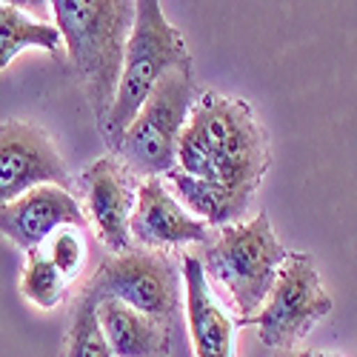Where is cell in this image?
I'll list each match as a JSON object with an SVG mask.
<instances>
[{"mask_svg": "<svg viewBox=\"0 0 357 357\" xmlns=\"http://www.w3.org/2000/svg\"><path fill=\"white\" fill-rule=\"evenodd\" d=\"M329 312L332 294L326 291L312 257L286 255L266 303L246 323L257 326V337L263 346L286 351L297 349V343L314 329V323Z\"/></svg>", "mask_w": 357, "mask_h": 357, "instance_id": "6", "label": "cell"}, {"mask_svg": "<svg viewBox=\"0 0 357 357\" xmlns=\"http://www.w3.org/2000/svg\"><path fill=\"white\" fill-rule=\"evenodd\" d=\"M286 255L269 218L257 215L246 223L223 226L197 257L209 283L226 291L231 309L246 323L266 303Z\"/></svg>", "mask_w": 357, "mask_h": 357, "instance_id": "3", "label": "cell"}, {"mask_svg": "<svg viewBox=\"0 0 357 357\" xmlns=\"http://www.w3.org/2000/svg\"><path fill=\"white\" fill-rule=\"evenodd\" d=\"M98 303H100L98 297L89 289H83L66 332V357H112V349L98 320Z\"/></svg>", "mask_w": 357, "mask_h": 357, "instance_id": "16", "label": "cell"}, {"mask_svg": "<svg viewBox=\"0 0 357 357\" xmlns=\"http://www.w3.org/2000/svg\"><path fill=\"white\" fill-rule=\"evenodd\" d=\"M163 181L174 192V197L186 206L189 215H195L197 220L209 223V226H220V229L231 226L249 209V203L237 200L231 192H226L220 186H212L206 181H197V177H189V174L177 172V169L169 172Z\"/></svg>", "mask_w": 357, "mask_h": 357, "instance_id": "14", "label": "cell"}, {"mask_svg": "<svg viewBox=\"0 0 357 357\" xmlns=\"http://www.w3.org/2000/svg\"><path fill=\"white\" fill-rule=\"evenodd\" d=\"M69 280L54 269V263L46 257L43 249L29 252L23 275H20V291L29 303H35L38 309H57L63 303Z\"/></svg>", "mask_w": 357, "mask_h": 357, "instance_id": "17", "label": "cell"}, {"mask_svg": "<svg viewBox=\"0 0 357 357\" xmlns=\"http://www.w3.org/2000/svg\"><path fill=\"white\" fill-rule=\"evenodd\" d=\"M275 357H314V351H309V349H286V351H275Z\"/></svg>", "mask_w": 357, "mask_h": 357, "instance_id": "19", "label": "cell"}, {"mask_svg": "<svg viewBox=\"0 0 357 357\" xmlns=\"http://www.w3.org/2000/svg\"><path fill=\"white\" fill-rule=\"evenodd\" d=\"M137 174H132L117 158H103L83 174L86 212L92 218L100 241L123 255L132 249V215L137 203Z\"/></svg>", "mask_w": 357, "mask_h": 357, "instance_id": "9", "label": "cell"}, {"mask_svg": "<svg viewBox=\"0 0 357 357\" xmlns=\"http://www.w3.org/2000/svg\"><path fill=\"white\" fill-rule=\"evenodd\" d=\"M183 294L195 357H234L237 323L215 297V289L206 278L197 255L183 257Z\"/></svg>", "mask_w": 357, "mask_h": 357, "instance_id": "12", "label": "cell"}, {"mask_svg": "<svg viewBox=\"0 0 357 357\" xmlns=\"http://www.w3.org/2000/svg\"><path fill=\"white\" fill-rule=\"evenodd\" d=\"M132 241H137L149 252L166 246H189V243L206 246L212 241V226L189 215L186 206L174 197L163 177H146L137 186Z\"/></svg>", "mask_w": 357, "mask_h": 357, "instance_id": "11", "label": "cell"}, {"mask_svg": "<svg viewBox=\"0 0 357 357\" xmlns=\"http://www.w3.org/2000/svg\"><path fill=\"white\" fill-rule=\"evenodd\" d=\"M52 12L92 112L103 126L114 103L117 83H121L137 3L132 0H54Z\"/></svg>", "mask_w": 357, "mask_h": 357, "instance_id": "2", "label": "cell"}, {"mask_svg": "<svg viewBox=\"0 0 357 357\" xmlns=\"http://www.w3.org/2000/svg\"><path fill=\"white\" fill-rule=\"evenodd\" d=\"M63 226L86 229V212L77 197L61 186H40L0 209V234L17 249L38 252Z\"/></svg>", "mask_w": 357, "mask_h": 357, "instance_id": "10", "label": "cell"}, {"mask_svg": "<svg viewBox=\"0 0 357 357\" xmlns=\"http://www.w3.org/2000/svg\"><path fill=\"white\" fill-rule=\"evenodd\" d=\"M192 66V57L186 49V40L177 29L169 23L166 12L155 0H140L135 26L126 43L123 72L117 83L114 103L100 126L103 137L117 149L123 132L132 126L137 112L149 100V95L158 89V83L172 72Z\"/></svg>", "mask_w": 357, "mask_h": 357, "instance_id": "4", "label": "cell"}, {"mask_svg": "<svg viewBox=\"0 0 357 357\" xmlns=\"http://www.w3.org/2000/svg\"><path fill=\"white\" fill-rule=\"evenodd\" d=\"M314 357H335V354H323V351H314Z\"/></svg>", "mask_w": 357, "mask_h": 357, "instance_id": "20", "label": "cell"}, {"mask_svg": "<svg viewBox=\"0 0 357 357\" xmlns=\"http://www.w3.org/2000/svg\"><path fill=\"white\" fill-rule=\"evenodd\" d=\"M197 95H195V75L192 66L172 69L137 117L132 126L123 132L117 143V160H121L132 174L146 177H166L177 169V140L192 114Z\"/></svg>", "mask_w": 357, "mask_h": 357, "instance_id": "5", "label": "cell"}, {"mask_svg": "<svg viewBox=\"0 0 357 357\" xmlns=\"http://www.w3.org/2000/svg\"><path fill=\"white\" fill-rule=\"evenodd\" d=\"M23 49H43L52 57L63 54V38L57 26L29 17L15 3H0V72H3Z\"/></svg>", "mask_w": 357, "mask_h": 357, "instance_id": "15", "label": "cell"}, {"mask_svg": "<svg viewBox=\"0 0 357 357\" xmlns=\"http://www.w3.org/2000/svg\"><path fill=\"white\" fill-rule=\"evenodd\" d=\"M98 301H117L135 312L169 323L181 303V280L174 266L149 249H129L109 257L86 286Z\"/></svg>", "mask_w": 357, "mask_h": 357, "instance_id": "7", "label": "cell"}, {"mask_svg": "<svg viewBox=\"0 0 357 357\" xmlns=\"http://www.w3.org/2000/svg\"><path fill=\"white\" fill-rule=\"evenodd\" d=\"M98 320L112 357H169V329L163 320L117 301H100Z\"/></svg>", "mask_w": 357, "mask_h": 357, "instance_id": "13", "label": "cell"}, {"mask_svg": "<svg viewBox=\"0 0 357 357\" xmlns=\"http://www.w3.org/2000/svg\"><path fill=\"white\" fill-rule=\"evenodd\" d=\"M266 166L269 149L255 112L237 98L200 95L177 140V172L220 186L252 206Z\"/></svg>", "mask_w": 357, "mask_h": 357, "instance_id": "1", "label": "cell"}, {"mask_svg": "<svg viewBox=\"0 0 357 357\" xmlns=\"http://www.w3.org/2000/svg\"><path fill=\"white\" fill-rule=\"evenodd\" d=\"M40 186L69 189V169L54 140L29 121L0 123V209Z\"/></svg>", "mask_w": 357, "mask_h": 357, "instance_id": "8", "label": "cell"}, {"mask_svg": "<svg viewBox=\"0 0 357 357\" xmlns=\"http://www.w3.org/2000/svg\"><path fill=\"white\" fill-rule=\"evenodd\" d=\"M46 257L54 263V269L61 272L66 280H75L86 263V237L83 229L63 226L57 229L46 241Z\"/></svg>", "mask_w": 357, "mask_h": 357, "instance_id": "18", "label": "cell"}]
</instances>
